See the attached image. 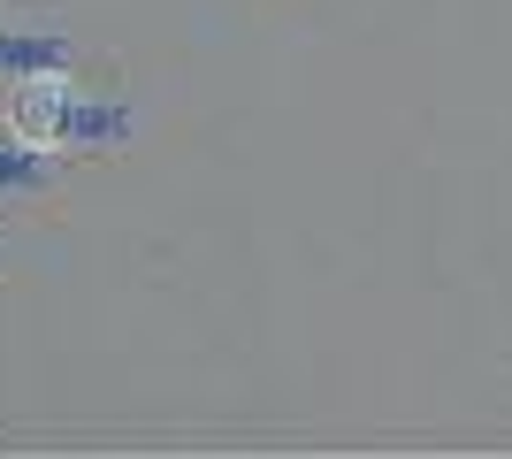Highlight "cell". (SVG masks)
<instances>
[{
  "label": "cell",
  "mask_w": 512,
  "mask_h": 459,
  "mask_svg": "<svg viewBox=\"0 0 512 459\" xmlns=\"http://www.w3.org/2000/svg\"><path fill=\"white\" fill-rule=\"evenodd\" d=\"M69 123V77H31V85L8 92V131L46 146V138H62Z\"/></svg>",
  "instance_id": "obj_1"
}]
</instances>
